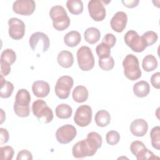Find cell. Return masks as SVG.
I'll use <instances>...</instances> for the list:
<instances>
[{"label":"cell","mask_w":160,"mask_h":160,"mask_svg":"<svg viewBox=\"0 0 160 160\" xmlns=\"http://www.w3.org/2000/svg\"><path fill=\"white\" fill-rule=\"evenodd\" d=\"M102 139L96 132L88 133L86 139L76 142L72 147V154L75 158H83L94 156L102 146Z\"/></svg>","instance_id":"6da1fadb"},{"label":"cell","mask_w":160,"mask_h":160,"mask_svg":"<svg viewBox=\"0 0 160 160\" xmlns=\"http://www.w3.org/2000/svg\"><path fill=\"white\" fill-rule=\"evenodd\" d=\"M31 102V95L26 89H19L15 97L14 104V111L16 114L21 118H26L30 114L29 104Z\"/></svg>","instance_id":"7a4b0ae2"},{"label":"cell","mask_w":160,"mask_h":160,"mask_svg":"<svg viewBox=\"0 0 160 160\" xmlns=\"http://www.w3.org/2000/svg\"><path fill=\"white\" fill-rule=\"evenodd\" d=\"M49 16L52 20V25L56 30L64 31L70 25V19L66 10L61 6H52L50 9Z\"/></svg>","instance_id":"3957f363"},{"label":"cell","mask_w":160,"mask_h":160,"mask_svg":"<svg viewBox=\"0 0 160 160\" xmlns=\"http://www.w3.org/2000/svg\"><path fill=\"white\" fill-rule=\"evenodd\" d=\"M122 66L125 76L131 81H135L141 77V70L138 58L132 54H128L123 60Z\"/></svg>","instance_id":"277c9868"},{"label":"cell","mask_w":160,"mask_h":160,"mask_svg":"<svg viewBox=\"0 0 160 160\" xmlns=\"http://www.w3.org/2000/svg\"><path fill=\"white\" fill-rule=\"evenodd\" d=\"M32 111L41 123H49L53 119L52 111L44 100L37 99L34 101L32 105Z\"/></svg>","instance_id":"5b68a950"},{"label":"cell","mask_w":160,"mask_h":160,"mask_svg":"<svg viewBox=\"0 0 160 160\" xmlns=\"http://www.w3.org/2000/svg\"><path fill=\"white\" fill-rule=\"evenodd\" d=\"M77 60L79 68L83 71H88L94 66V58L91 49L86 46H81L77 51Z\"/></svg>","instance_id":"8992f818"},{"label":"cell","mask_w":160,"mask_h":160,"mask_svg":"<svg viewBox=\"0 0 160 160\" xmlns=\"http://www.w3.org/2000/svg\"><path fill=\"white\" fill-rule=\"evenodd\" d=\"M124 42L133 51L142 52L148 46L142 36H139L138 32L133 30L128 31L124 35Z\"/></svg>","instance_id":"52a82bcc"},{"label":"cell","mask_w":160,"mask_h":160,"mask_svg":"<svg viewBox=\"0 0 160 160\" xmlns=\"http://www.w3.org/2000/svg\"><path fill=\"white\" fill-rule=\"evenodd\" d=\"M74 84L73 79L69 76L60 77L55 85V93L56 96L61 99H67L70 94L71 89Z\"/></svg>","instance_id":"ba28073f"},{"label":"cell","mask_w":160,"mask_h":160,"mask_svg":"<svg viewBox=\"0 0 160 160\" xmlns=\"http://www.w3.org/2000/svg\"><path fill=\"white\" fill-rule=\"evenodd\" d=\"M131 152L136 156L138 160H146L159 159L154 153L146 148L144 143L140 141H133L130 146Z\"/></svg>","instance_id":"9c48e42d"},{"label":"cell","mask_w":160,"mask_h":160,"mask_svg":"<svg viewBox=\"0 0 160 160\" xmlns=\"http://www.w3.org/2000/svg\"><path fill=\"white\" fill-rule=\"evenodd\" d=\"M92 109L88 105H81L76 109L74 116V122L80 127L88 126L92 119Z\"/></svg>","instance_id":"30bf717a"},{"label":"cell","mask_w":160,"mask_h":160,"mask_svg":"<svg viewBox=\"0 0 160 160\" xmlns=\"http://www.w3.org/2000/svg\"><path fill=\"white\" fill-rule=\"evenodd\" d=\"M77 134V131L71 124H65L59 128L56 132L57 141L61 144H68L71 142Z\"/></svg>","instance_id":"8fae6325"},{"label":"cell","mask_w":160,"mask_h":160,"mask_svg":"<svg viewBox=\"0 0 160 160\" xmlns=\"http://www.w3.org/2000/svg\"><path fill=\"white\" fill-rule=\"evenodd\" d=\"M9 35L15 40H19L25 34V24L24 22L16 18H10L8 21Z\"/></svg>","instance_id":"7c38bea8"},{"label":"cell","mask_w":160,"mask_h":160,"mask_svg":"<svg viewBox=\"0 0 160 160\" xmlns=\"http://www.w3.org/2000/svg\"><path fill=\"white\" fill-rule=\"evenodd\" d=\"M88 8L90 16L95 21H101L105 18L106 12L101 1L91 0L88 2Z\"/></svg>","instance_id":"4fadbf2b"},{"label":"cell","mask_w":160,"mask_h":160,"mask_svg":"<svg viewBox=\"0 0 160 160\" xmlns=\"http://www.w3.org/2000/svg\"><path fill=\"white\" fill-rule=\"evenodd\" d=\"M36 9V3L32 0H17L12 4L13 11L18 14L29 16Z\"/></svg>","instance_id":"5bb4252c"},{"label":"cell","mask_w":160,"mask_h":160,"mask_svg":"<svg viewBox=\"0 0 160 160\" xmlns=\"http://www.w3.org/2000/svg\"><path fill=\"white\" fill-rule=\"evenodd\" d=\"M39 42L42 45V52H44L47 51L50 46V41L48 36L41 32H36L32 34L29 40V44L32 51H35L36 50Z\"/></svg>","instance_id":"9a60e30c"},{"label":"cell","mask_w":160,"mask_h":160,"mask_svg":"<svg viewBox=\"0 0 160 160\" xmlns=\"http://www.w3.org/2000/svg\"><path fill=\"white\" fill-rule=\"evenodd\" d=\"M127 22V14L123 11H118L111 18L110 24L113 31L117 32H121L125 29Z\"/></svg>","instance_id":"2e32d148"},{"label":"cell","mask_w":160,"mask_h":160,"mask_svg":"<svg viewBox=\"0 0 160 160\" xmlns=\"http://www.w3.org/2000/svg\"><path fill=\"white\" fill-rule=\"evenodd\" d=\"M148 124L143 119H136L134 120L130 125L131 133L137 137L144 136L148 131Z\"/></svg>","instance_id":"e0dca14e"},{"label":"cell","mask_w":160,"mask_h":160,"mask_svg":"<svg viewBox=\"0 0 160 160\" xmlns=\"http://www.w3.org/2000/svg\"><path fill=\"white\" fill-rule=\"evenodd\" d=\"M33 94L38 98H45L50 92L49 84L44 81H34L32 85Z\"/></svg>","instance_id":"ac0fdd59"},{"label":"cell","mask_w":160,"mask_h":160,"mask_svg":"<svg viewBox=\"0 0 160 160\" xmlns=\"http://www.w3.org/2000/svg\"><path fill=\"white\" fill-rule=\"evenodd\" d=\"M57 61L58 64L61 67L64 68H69L73 64L74 57L70 51L64 50L58 54Z\"/></svg>","instance_id":"d6986e66"},{"label":"cell","mask_w":160,"mask_h":160,"mask_svg":"<svg viewBox=\"0 0 160 160\" xmlns=\"http://www.w3.org/2000/svg\"><path fill=\"white\" fill-rule=\"evenodd\" d=\"M150 92V86L148 82L140 81L133 86V92L138 98H144L148 95Z\"/></svg>","instance_id":"ffe728a7"},{"label":"cell","mask_w":160,"mask_h":160,"mask_svg":"<svg viewBox=\"0 0 160 160\" xmlns=\"http://www.w3.org/2000/svg\"><path fill=\"white\" fill-rule=\"evenodd\" d=\"M81 41L80 33L76 31H71L66 34L64 37V42L65 44L71 48L78 46Z\"/></svg>","instance_id":"44dd1931"},{"label":"cell","mask_w":160,"mask_h":160,"mask_svg":"<svg viewBox=\"0 0 160 160\" xmlns=\"http://www.w3.org/2000/svg\"><path fill=\"white\" fill-rule=\"evenodd\" d=\"M72 98L74 101L78 103L85 102L89 96V92L87 88L84 86H76L72 91Z\"/></svg>","instance_id":"7402d4cb"},{"label":"cell","mask_w":160,"mask_h":160,"mask_svg":"<svg viewBox=\"0 0 160 160\" xmlns=\"http://www.w3.org/2000/svg\"><path fill=\"white\" fill-rule=\"evenodd\" d=\"M4 76L1 75L0 80V97L1 98H9L14 90V85L12 82L4 79Z\"/></svg>","instance_id":"603a6c76"},{"label":"cell","mask_w":160,"mask_h":160,"mask_svg":"<svg viewBox=\"0 0 160 160\" xmlns=\"http://www.w3.org/2000/svg\"><path fill=\"white\" fill-rule=\"evenodd\" d=\"M84 36L86 42L91 44H94L99 41L101 37V32L98 28L91 27L85 30Z\"/></svg>","instance_id":"cb8c5ba5"},{"label":"cell","mask_w":160,"mask_h":160,"mask_svg":"<svg viewBox=\"0 0 160 160\" xmlns=\"http://www.w3.org/2000/svg\"><path fill=\"white\" fill-rule=\"evenodd\" d=\"M94 120L98 126L105 127L110 123L111 116L107 111L104 109L99 110L96 112Z\"/></svg>","instance_id":"d4e9b609"},{"label":"cell","mask_w":160,"mask_h":160,"mask_svg":"<svg viewBox=\"0 0 160 160\" xmlns=\"http://www.w3.org/2000/svg\"><path fill=\"white\" fill-rule=\"evenodd\" d=\"M158 61L156 58L152 54L146 56L142 62V66L144 70L146 72L154 71L158 67Z\"/></svg>","instance_id":"484cf974"},{"label":"cell","mask_w":160,"mask_h":160,"mask_svg":"<svg viewBox=\"0 0 160 160\" xmlns=\"http://www.w3.org/2000/svg\"><path fill=\"white\" fill-rule=\"evenodd\" d=\"M56 115L60 119L69 118L72 113L71 107L67 104H60L56 108Z\"/></svg>","instance_id":"4316f807"},{"label":"cell","mask_w":160,"mask_h":160,"mask_svg":"<svg viewBox=\"0 0 160 160\" xmlns=\"http://www.w3.org/2000/svg\"><path fill=\"white\" fill-rule=\"evenodd\" d=\"M66 6L69 11L74 15H78L83 11V3L81 0H68Z\"/></svg>","instance_id":"83f0119b"},{"label":"cell","mask_w":160,"mask_h":160,"mask_svg":"<svg viewBox=\"0 0 160 160\" xmlns=\"http://www.w3.org/2000/svg\"><path fill=\"white\" fill-rule=\"evenodd\" d=\"M151 144L157 150L160 149V128L159 126L154 127L150 132Z\"/></svg>","instance_id":"f1b7e54d"},{"label":"cell","mask_w":160,"mask_h":160,"mask_svg":"<svg viewBox=\"0 0 160 160\" xmlns=\"http://www.w3.org/2000/svg\"><path fill=\"white\" fill-rule=\"evenodd\" d=\"M96 52L99 59L107 58L111 56V48L104 42H101L96 46Z\"/></svg>","instance_id":"f546056e"},{"label":"cell","mask_w":160,"mask_h":160,"mask_svg":"<svg viewBox=\"0 0 160 160\" xmlns=\"http://www.w3.org/2000/svg\"><path fill=\"white\" fill-rule=\"evenodd\" d=\"M1 59L7 62L10 65H12L16 59V52L11 49H6L1 53Z\"/></svg>","instance_id":"4dcf8cb0"},{"label":"cell","mask_w":160,"mask_h":160,"mask_svg":"<svg viewBox=\"0 0 160 160\" xmlns=\"http://www.w3.org/2000/svg\"><path fill=\"white\" fill-rule=\"evenodd\" d=\"M14 153V149L10 146L1 147L0 159L1 160H11L13 158Z\"/></svg>","instance_id":"1f68e13d"},{"label":"cell","mask_w":160,"mask_h":160,"mask_svg":"<svg viewBox=\"0 0 160 160\" xmlns=\"http://www.w3.org/2000/svg\"><path fill=\"white\" fill-rule=\"evenodd\" d=\"M99 66L104 71H110L114 66V61L112 57L99 59Z\"/></svg>","instance_id":"d6a6232c"},{"label":"cell","mask_w":160,"mask_h":160,"mask_svg":"<svg viewBox=\"0 0 160 160\" xmlns=\"http://www.w3.org/2000/svg\"><path fill=\"white\" fill-rule=\"evenodd\" d=\"M106 140L108 144L111 146L116 145L120 140V135L116 131H109L106 135Z\"/></svg>","instance_id":"836d02e7"},{"label":"cell","mask_w":160,"mask_h":160,"mask_svg":"<svg viewBox=\"0 0 160 160\" xmlns=\"http://www.w3.org/2000/svg\"><path fill=\"white\" fill-rule=\"evenodd\" d=\"M142 36L145 39L147 43V46H150L154 44L158 38L157 33L152 31H149L144 32Z\"/></svg>","instance_id":"e575fe53"},{"label":"cell","mask_w":160,"mask_h":160,"mask_svg":"<svg viewBox=\"0 0 160 160\" xmlns=\"http://www.w3.org/2000/svg\"><path fill=\"white\" fill-rule=\"evenodd\" d=\"M102 42L105 43L111 48L114 46L116 42V38L114 34L111 33H108L103 38Z\"/></svg>","instance_id":"d590c367"},{"label":"cell","mask_w":160,"mask_h":160,"mask_svg":"<svg viewBox=\"0 0 160 160\" xmlns=\"http://www.w3.org/2000/svg\"><path fill=\"white\" fill-rule=\"evenodd\" d=\"M32 155L30 151L27 149H23L18 154L16 160H32Z\"/></svg>","instance_id":"8d00e7d4"},{"label":"cell","mask_w":160,"mask_h":160,"mask_svg":"<svg viewBox=\"0 0 160 160\" xmlns=\"http://www.w3.org/2000/svg\"><path fill=\"white\" fill-rule=\"evenodd\" d=\"M1 75L2 76H8L11 72V65L2 59L0 60Z\"/></svg>","instance_id":"74e56055"},{"label":"cell","mask_w":160,"mask_h":160,"mask_svg":"<svg viewBox=\"0 0 160 160\" xmlns=\"http://www.w3.org/2000/svg\"><path fill=\"white\" fill-rule=\"evenodd\" d=\"M159 81H160V72H157L151 76V82L154 88H155L156 89L160 88Z\"/></svg>","instance_id":"f35d334b"},{"label":"cell","mask_w":160,"mask_h":160,"mask_svg":"<svg viewBox=\"0 0 160 160\" xmlns=\"http://www.w3.org/2000/svg\"><path fill=\"white\" fill-rule=\"evenodd\" d=\"M0 137H1V144L6 143L9 138V132L7 129L4 128H0Z\"/></svg>","instance_id":"ab89813d"},{"label":"cell","mask_w":160,"mask_h":160,"mask_svg":"<svg viewBox=\"0 0 160 160\" xmlns=\"http://www.w3.org/2000/svg\"><path fill=\"white\" fill-rule=\"evenodd\" d=\"M139 2V0L122 1V3L124 4V6L129 8H132L136 7L138 5Z\"/></svg>","instance_id":"60d3db41"},{"label":"cell","mask_w":160,"mask_h":160,"mask_svg":"<svg viewBox=\"0 0 160 160\" xmlns=\"http://www.w3.org/2000/svg\"><path fill=\"white\" fill-rule=\"evenodd\" d=\"M1 124H2V122H3V121H4V119H5V118H6V116H5V114H4V111H3V110H2V109H1Z\"/></svg>","instance_id":"b9f144b4"}]
</instances>
